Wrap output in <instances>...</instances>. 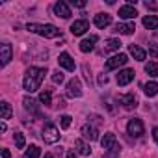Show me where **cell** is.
<instances>
[{"mask_svg":"<svg viewBox=\"0 0 158 158\" xmlns=\"http://www.w3.org/2000/svg\"><path fill=\"white\" fill-rule=\"evenodd\" d=\"M134 30H136L134 23H125V24H117V26L114 28V32H117V34H123V35H130V34H134Z\"/></svg>","mask_w":158,"mask_h":158,"instance_id":"obj_17","label":"cell"},{"mask_svg":"<svg viewBox=\"0 0 158 158\" xmlns=\"http://www.w3.org/2000/svg\"><path fill=\"white\" fill-rule=\"evenodd\" d=\"M119 104H123L125 110H134V108H138V99L134 97V93H127V95L119 97Z\"/></svg>","mask_w":158,"mask_h":158,"instance_id":"obj_10","label":"cell"},{"mask_svg":"<svg viewBox=\"0 0 158 158\" xmlns=\"http://www.w3.org/2000/svg\"><path fill=\"white\" fill-rule=\"evenodd\" d=\"M67 158H76V154H74V151H69V152H67Z\"/></svg>","mask_w":158,"mask_h":158,"instance_id":"obj_40","label":"cell"},{"mask_svg":"<svg viewBox=\"0 0 158 158\" xmlns=\"http://www.w3.org/2000/svg\"><path fill=\"white\" fill-rule=\"evenodd\" d=\"M145 73H147L149 76H158V63H156V61H149V63L145 65Z\"/></svg>","mask_w":158,"mask_h":158,"instance_id":"obj_28","label":"cell"},{"mask_svg":"<svg viewBox=\"0 0 158 158\" xmlns=\"http://www.w3.org/2000/svg\"><path fill=\"white\" fill-rule=\"evenodd\" d=\"M152 138H154V141L158 143V127H154V128H152Z\"/></svg>","mask_w":158,"mask_h":158,"instance_id":"obj_37","label":"cell"},{"mask_svg":"<svg viewBox=\"0 0 158 158\" xmlns=\"http://www.w3.org/2000/svg\"><path fill=\"white\" fill-rule=\"evenodd\" d=\"M41 156V149L37 145H30V149L24 152V158H39Z\"/></svg>","mask_w":158,"mask_h":158,"instance_id":"obj_27","label":"cell"},{"mask_svg":"<svg viewBox=\"0 0 158 158\" xmlns=\"http://www.w3.org/2000/svg\"><path fill=\"white\" fill-rule=\"evenodd\" d=\"M149 54L152 58H158V43H151L149 45Z\"/></svg>","mask_w":158,"mask_h":158,"instance_id":"obj_32","label":"cell"},{"mask_svg":"<svg viewBox=\"0 0 158 158\" xmlns=\"http://www.w3.org/2000/svg\"><path fill=\"white\" fill-rule=\"evenodd\" d=\"M11 114H13V110H11V104H10L8 101H2V102H0V117H2V119H10Z\"/></svg>","mask_w":158,"mask_h":158,"instance_id":"obj_22","label":"cell"},{"mask_svg":"<svg viewBox=\"0 0 158 158\" xmlns=\"http://www.w3.org/2000/svg\"><path fill=\"white\" fill-rule=\"evenodd\" d=\"M127 132H128L130 136H134V138L143 136V132H145L143 121H141V119H130V121H128V125H127Z\"/></svg>","mask_w":158,"mask_h":158,"instance_id":"obj_4","label":"cell"},{"mask_svg":"<svg viewBox=\"0 0 158 158\" xmlns=\"http://www.w3.org/2000/svg\"><path fill=\"white\" fill-rule=\"evenodd\" d=\"M71 121H73L71 115H61V117H60V125H61V128H69V127H71Z\"/></svg>","mask_w":158,"mask_h":158,"instance_id":"obj_31","label":"cell"},{"mask_svg":"<svg viewBox=\"0 0 158 158\" xmlns=\"http://www.w3.org/2000/svg\"><path fill=\"white\" fill-rule=\"evenodd\" d=\"M82 95V86H80V80L78 78H73V80L67 82V97L71 99H78Z\"/></svg>","mask_w":158,"mask_h":158,"instance_id":"obj_5","label":"cell"},{"mask_svg":"<svg viewBox=\"0 0 158 158\" xmlns=\"http://www.w3.org/2000/svg\"><path fill=\"white\" fill-rule=\"evenodd\" d=\"M0 130L6 132V130H8V125H6V123H0Z\"/></svg>","mask_w":158,"mask_h":158,"instance_id":"obj_39","label":"cell"},{"mask_svg":"<svg viewBox=\"0 0 158 158\" xmlns=\"http://www.w3.org/2000/svg\"><path fill=\"white\" fill-rule=\"evenodd\" d=\"M119 47H121V41L119 39H106V43H104V50L106 52H112V50H119Z\"/></svg>","mask_w":158,"mask_h":158,"instance_id":"obj_24","label":"cell"},{"mask_svg":"<svg viewBox=\"0 0 158 158\" xmlns=\"http://www.w3.org/2000/svg\"><path fill=\"white\" fill-rule=\"evenodd\" d=\"M119 151H121V147H117V149H114V151H106V152H104V158H117V156H119Z\"/></svg>","mask_w":158,"mask_h":158,"instance_id":"obj_33","label":"cell"},{"mask_svg":"<svg viewBox=\"0 0 158 158\" xmlns=\"http://www.w3.org/2000/svg\"><path fill=\"white\" fill-rule=\"evenodd\" d=\"M108 84V76L106 74H99V86H104Z\"/></svg>","mask_w":158,"mask_h":158,"instance_id":"obj_34","label":"cell"},{"mask_svg":"<svg viewBox=\"0 0 158 158\" xmlns=\"http://www.w3.org/2000/svg\"><path fill=\"white\" fill-rule=\"evenodd\" d=\"M74 147H76V151L80 152L82 156H89V154H91V147H89L84 139H74Z\"/></svg>","mask_w":158,"mask_h":158,"instance_id":"obj_20","label":"cell"},{"mask_svg":"<svg viewBox=\"0 0 158 158\" xmlns=\"http://www.w3.org/2000/svg\"><path fill=\"white\" fill-rule=\"evenodd\" d=\"M145 6H147V10H156V4L154 2H149V0L145 2Z\"/></svg>","mask_w":158,"mask_h":158,"instance_id":"obj_36","label":"cell"},{"mask_svg":"<svg viewBox=\"0 0 158 158\" xmlns=\"http://www.w3.org/2000/svg\"><path fill=\"white\" fill-rule=\"evenodd\" d=\"M88 30H89V23H88L86 19L74 21V23L71 24V34H73V35H84Z\"/></svg>","mask_w":158,"mask_h":158,"instance_id":"obj_7","label":"cell"},{"mask_svg":"<svg viewBox=\"0 0 158 158\" xmlns=\"http://www.w3.org/2000/svg\"><path fill=\"white\" fill-rule=\"evenodd\" d=\"M41 136H43L45 143H56V141L60 139V130H58V127H56L54 123H45Z\"/></svg>","mask_w":158,"mask_h":158,"instance_id":"obj_3","label":"cell"},{"mask_svg":"<svg viewBox=\"0 0 158 158\" xmlns=\"http://www.w3.org/2000/svg\"><path fill=\"white\" fill-rule=\"evenodd\" d=\"M23 104H24V108H26V110H30V112L37 114V102H35L32 97H24V99H23Z\"/></svg>","mask_w":158,"mask_h":158,"instance_id":"obj_26","label":"cell"},{"mask_svg":"<svg viewBox=\"0 0 158 158\" xmlns=\"http://www.w3.org/2000/svg\"><path fill=\"white\" fill-rule=\"evenodd\" d=\"M15 145H17V149H24V145H26L24 134H21V132H17V134H15Z\"/></svg>","mask_w":158,"mask_h":158,"instance_id":"obj_29","label":"cell"},{"mask_svg":"<svg viewBox=\"0 0 158 158\" xmlns=\"http://www.w3.org/2000/svg\"><path fill=\"white\" fill-rule=\"evenodd\" d=\"M73 4H74L76 8H86V2H84V0H78V2H74V0H73Z\"/></svg>","mask_w":158,"mask_h":158,"instance_id":"obj_35","label":"cell"},{"mask_svg":"<svg viewBox=\"0 0 158 158\" xmlns=\"http://www.w3.org/2000/svg\"><path fill=\"white\" fill-rule=\"evenodd\" d=\"M134 69H123V71H119V74H117V84L119 86H128L132 80H134Z\"/></svg>","mask_w":158,"mask_h":158,"instance_id":"obj_9","label":"cell"},{"mask_svg":"<svg viewBox=\"0 0 158 158\" xmlns=\"http://www.w3.org/2000/svg\"><path fill=\"white\" fill-rule=\"evenodd\" d=\"M82 136H84V139H89V141L99 139V132H97V128L91 127V125H84V127H82Z\"/></svg>","mask_w":158,"mask_h":158,"instance_id":"obj_15","label":"cell"},{"mask_svg":"<svg viewBox=\"0 0 158 158\" xmlns=\"http://www.w3.org/2000/svg\"><path fill=\"white\" fill-rule=\"evenodd\" d=\"M141 23L147 30H154V28H158V15H145Z\"/></svg>","mask_w":158,"mask_h":158,"instance_id":"obj_21","label":"cell"},{"mask_svg":"<svg viewBox=\"0 0 158 158\" xmlns=\"http://www.w3.org/2000/svg\"><path fill=\"white\" fill-rule=\"evenodd\" d=\"M93 23H95L97 28H106V26H110V23H112V15H108V13H99V15H95Z\"/></svg>","mask_w":158,"mask_h":158,"instance_id":"obj_14","label":"cell"},{"mask_svg":"<svg viewBox=\"0 0 158 158\" xmlns=\"http://www.w3.org/2000/svg\"><path fill=\"white\" fill-rule=\"evenodd\" d=\"M101 145H102L104 152H106V151H114V149H117V147H119V145H117V139H115V134H112V132H108V134H104V136H102Z\"/></svg>","mask_w":158,"mask_h":158,"instance_id":"obj_8","label":"cell"},{"mask_svg":"<svg viewBox=\"0 0 158 158\" xmlns=\"http://www.w3.org/2000/svg\"><path fill=\"white\" fill-rule=\"evenodd\" d=\"M58 63L65 69V71H74V60L67 54V52H61L60 58H58Z\"/></svg>","mask_w":158,"mask_h":158,"instance_id":"obj_12","label":"cell"},{"mask_svg":"<svg viewBox=\"0 0 158 158\" xmlns=\"http://www.w3.org/2000/svg\"><path fill=\"white\" fill-rule=\"evenodd\" d=\"M54 13H56V17H61V19H69L73 15L71 13V8L65 2H56L54 4Z\"/></svg>","mask_w":158,"mask_h":158,"instance_id":"obj_11","label":"cell"},{"mask_svg":"<svg viewBox=\"0 0 158 158\" xmlns=\"http://www.w3.org/2000/svg\"><path fill=\"white\" fill-rule=\"evenodd\" d=\"M10 156H11V152H10L8 149H4V151H2V158H10Z\"/></svg>","mask_w":158,"mask_h":158,"instance_id":"obj_38","label":"cell"},{"mask_svg":"<svg viewBox=\"0 0 158 158\" xmlns=\"http://www.w3.org/2000/svg\"><path fill=\"white\" fill-rule=\"evenodd\" d=\"M128 61V56L127 54H115V56H112L108 61H106V71H112V69H117V67H121V65H125Z\"/></svg>","mask_w":158,"mask_h":158,"instance_id":"obj_6","label":"cell"},{"mask_svg":"<svg viewBox=\"0 0 158 158\" xmlns=\"http://www.w3.org/2000/svg\"><path fill=\"white\" fill-rule=\"evenodd\" d=\"M128 52L134 56V60H138V61H143L145 60V56H147V52L141 48V47H138V45H128Z\"/></svg>","mask_w":158,"mask_h":158,"instance_id":"obj_19","label":"cell"},{"mask_svg":"<svg viewBox=\"0 0 158 158\" xmlns=\"http://www.w3.org/2000/svg\"><path fill=\"white\" fill-rule=\"evenodd\" d=\"M143 91H145L147 97H154V95H158V84L156 82H147L143 86Z\"/></svg>","mask_w":158,"mask_h":158,"instance_id":"obj_23","label":"cell"},{"mask_svg":"<svg viewBox=\"0 0 158 158\" xmlns=\"http://www.w3.org/2000/svg\"><path fill=\"white\" fill-rule=\"evenodd\" d=\"M11 60V45L4 43L2 47H0V63L2 65H8Z\"/></svg>","mask_w":158,"mask_h":158,"instance_id":"obj_16","label":"cell"},{"mask_svg":"<svg viewBox=\"0 0 158 158\" xmlns=\"http://www.w3.org/2000/svg\"><path fill=\"white\" fill-rule=\"evenodd\" d=\"M39 102L45 104V106H50V104H52V95H50L48 89H43V91L39 93Z\"/></svg>","mask_w":158,"mask_h":158,"instance_id":"obj_25","label":"cell"},{"mask_svg":"<svg viewBox=\"0 0 158 158\" xmlns=\"http://www.w3.org/2000/svg\"><path fill=\"white\" fill-rule=\"evenodd\" d=\"M97 41H99V37H97V35H89L88 39H84V41L80 43V50H82V52H91Z\"/></svg>","mask_w":158,"mask_h":158,"instance_id":"obj_18","label":"cell"},{"mask_svg":"<svg viewBox=\"0 0 158 158\" xmlns=\"http://www.w3.org/2000/svg\"><path fill=\"white\" fill-rule=\"evenodd\" d=\"M47 74V69L45 67H30L24 74V80H23V86L28 93H34L39 89L41 82H43V78Z\"/></svg>","mask_w":158,"mask_h":158,"instance_id":"obj_1","label":"cell"},{"mask_svg":"<svg viewBox=\"0 0 158 158\" xmlns=\"http://www.w3.org/2000/svg\"><path fill=\"white\" fill-rule=\"evenodd\" d=\"M26 30L28 32H34V34H39L47 39H52V37H61V30L56 28L54 24H35V23H30L26 24Z\"/></svg>","mask_w":158,"mask_h":158,"instance_id":"obj_2","label":"cell"},{"mask_svg":"<svg viewBox=\"0 0 158 158\" xmlns=\"http://www.w3.org/2000/svg\"><path fill=\"white\" fill-rule=\"evenodd\" d=\"M119 17L121 19H136L138 17V11H136V8L134 6H121L119 8Z\"/></svg>","mask_w":158,"mask_h":158,"instance_id":"obj_13","label":"cell"},{"mask_svg":"<svg viewBox=\"0 0 158 158\" xmlns=\"http://www.w3.org/2000/svg\"><path fill=\"white\" fill-rule=\"evenodd\" d=\"M63 78H65V76H63L61 71H54V73H52V82H54V84H61Z\"/></svg>","mask_w":158,"mask_h":158,"instance_id":"obj_30","label":"cell"},{"mask_svg":"<svg viewBox=\"0 0 158 158\" xmlns=\"http://www.w3.org/2000/svg\"><path fill=\"white\" fill-rule=\"evenodd\" d=\"M45 158H52V154H50V152H47V154H45Z\"/></svg>","mask_w":158,"mask_h":158,"instance_id":"obj_41","label":"cell"}]
</instances>
